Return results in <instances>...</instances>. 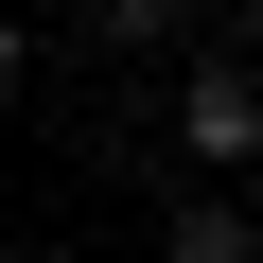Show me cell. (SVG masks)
Masks as SVG:
<instances>
[{
    "mask_svg": "<svg viewBox=\"0 0 263 263\" xmlns=\"http://www.w3.org/2000/svg\"><path fill=\"white\" fill-rule=\"evenodd\" d=\"M246 263H263V246H246Z\"/></svg>",
    "mask_w": 263,
    "mask_h": 263,
    "instance_id": "8",
    "label": "cell"
},
{
    "mask_svg": "<svg viewBox=\"0 0 263 263\" xmlns=\"http://www.w3.org/2000/svg\"><path fill=\"white\" fill-rule=\"evenodd\" d=\"M0 18H18V0H0Z\"/></svg>",
    "mask_w": 263,
    "mask_h": 263,
    "instance_id": "7",
    "label": "cell"
},
{
    "mask_svg": "<svg viewBox=\"0 0 263 263\" xmlns=\"http://www.w3.org/2000/svg\"><path fill=\"white\" fill-rule=\"evenodd\" d=\"M246 228H263V193H246Z\"/></svg>",
    "mask_w": 263,
    "mask_h": 263,
    "instance_id": "6",
    "label": "cell"
},
{
    "mask_svg": "<svg viewBox=\"0 0 263 263\" xmlns=\"http://www.w3.org/2000/svg\"><path fill=\"white\" fill-rule=\"evenodd\" d=\"M176 158L263 176V53H193V70H176Z\"/></svg>",
    "mask_w": 263,
    "mask_h": 263,
    "instance_id": "1",
    "label": "cell"
},
{
    "mask_svg": "<svg viewBox=\"0 0 263 263\" xmlns=\"http://www.w3.org/2000/svg\"><path fill=\"white\" fill-rule=\"evenodd\" d=\"M18 88H35V18H0V105H18Z\"/></svg>",
    "mask_w": 263,
    "mask_h": 263,
    "instance_id": "4",
    "label": "cell"
},
{
    "mask_svg": "<svg viewBox=\"0 0 263 263\" xmlns=\"http://www.w3.org/2000/svg\"><path fill=\"white\" fill-rule=\"evenodd\" d=\"M193 0H88V53H176Z\"/></svg>",
    "mask_w": 263,
    "mask_h": 263,
    "instance_id": "3",
    "label": "cell"
},
{
    "mask_svg": "<svg viewBox=\"0 0 263 263\" xmlns=\"http://www.w3.org/2000/svg\"><path fill=\"white\" fill-rule=\"evenodd\" d=\"M0 263H70V246H0Z\"/></svg>",
    "mask_w": 263,
    "mask_h": 263,
    "instance_id": "5",
    "label": "cell"
},
{
    "mask_svg": "<svg viewBox=\"0 0 263 263\" xmlns=\"http://www.w3.org/2000/svg\"><path fill=\"white\" fill-rule=\"evenodd\" d=\"M263 228H246V193H176L158 211V263H246Z\"/></svg>",
    "mask_w": 263,
    "mask_h": 263,
    "instance_id": "2",
    "label": "cell"
}]
</instances>
